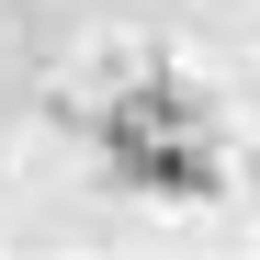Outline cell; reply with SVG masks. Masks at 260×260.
Instances as JSON below:
<instances>
[{
	"label": "cell",
	"mask_w": 260,
	"mask_h": 260,
	"mask_svg": "<svg viewBox=\"0 0 260 260\" xmlns=\"http://www.w3.org/2000/svg\"><path fill=\"white\" fill-rule=\"evenodd\" d=\"M102 158L136 192H170V204H215V192H226V147H215L204 102L170 91V79H136V91L102 113Z\"/></svg>",
	"instance_id": "1"
}]
</instances>
